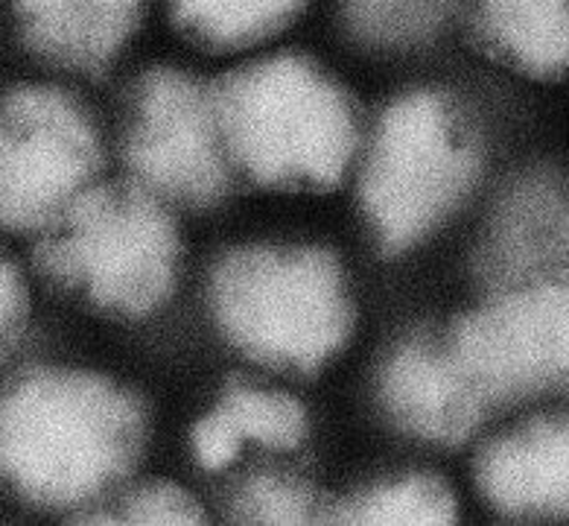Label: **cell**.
Returning a JSON list of instances; mask_svg holds the SVG:
<instances>
[{
  "mask_svg": "<svg viewBox=\"0 0 569 526\" xmlns=\"http://www.w3.org/2000/svg\"><path fill=\"white\" fill-rule=\"evenodd\" d=\"M32 264L97 314L149 319L179 284V228L170 205L138 181L100 179L36 237Z\"/></svg>",
  "mask_w": 569,
  "mask_h": 526,
  "instance_id": "obj_4",
  "label": "cell"
},
{
  "mask_svg": "<svg viewBox=\"0 0 569 526\" xmlns=\"http://www.w3.org/2000/svg\"><path fill=\"white\" fill-rule=\"evenodd\" d=\"M147 0H16L27 50L56 71L102 73L141 27Z\"/></svg>",
  "mask_w": 569,
  "mask_h": 526,
  "instance_id": "obj_12",
  "label": "cell"
},
{
  "mask_svg": "<svg viewBox=\"0 0 569 526\" xmlns=\"http://www.w3.org/2000/svg\"><path fill=\"white\" fill-rule=\"evenodd\" d=\"M325 503L305 479L287 474H258L237 488L231 500V518L237 524L298 526L325 520Z\"/></svg>",
  "mask_w": 569,
  "mask_h": 526,
  "instance_id": "obj_18",
  "label": "cell"
},
{
  "mask_svg": "<svg viewBox=\"0 0 569 526\" xmlns=\"http://www.w3.org/2000/svg\"><path fill=\"white\" fill-rule=\"evenodd\" d=\"M208 307L228 346L274 371L325 369L353 334L342 264L312 244H249L226 251L208 281Z\"/></svg>",
  "mask_w": 569,
  "mask_h": 526,
  "instance_id": "obj_3",
  "label": "cell"
},
{
  "mask_svg": "<svg viewBox=\"0 0 569 526\" xmlns=\"http://www.w3.org/2000/svg\"><path fill=\"white\" fill-rule=\"evenodd\" d=\"M476 492L508 520L569 518V409L526 418L488 439L473 465Z\"/></svg>",
  "mask_w": 569,
  "mask_h": 526,
  "instance_id": "obj_11",
  "label": "cell"
},
{
  "mask_svg": "<svg viewBox=\"0 0 569 526\" xmlns=\"http://www.w3.org/2000/svg\"><path fill=\"white\" fill-rule=\"evenodd\" d=\"M456 518L459 503L452 488L432 474L380 479L325 509L328 524L351 526H441Z\"/></svg>",
  "mask_w": 569,
  "mask_h": 526,
  "instance_id": "obj_16",
  "label": "cell"
},
{
  "mask_svg": "<svg viewBox=\"0 0 569 526\" xmlns=\"http://www.w3.org/2000/svg\"><path fill=\"white\" fill-rule=\"evenodd\" d=\"M482 176V141L459 100L406 91L359 150V208L389 255L418 249L461 211Z\"/></svg>",
  "mask_w": 569,
  "mask_h": 526,
  "instance_id": "obj_5",
  "label": "cell"
},
{
  "mask_svg": "<svg viewBox=\"0 0 569 526\" xmlns=\"http://www.w3.org/2000/svg\"><path fill=\"white\" fill-rule=\"evenodd\" d=\"M100 126L53 82L0 91V231L39 237L100 181Z\"/></svg>",
  "mask_w": 569,
  "mask_h": 526,
  "instance_id": "obj_6",
  "label": "cell"
},
{
  "mask_svg": "<svg viewBox=\"0 0 569 526\" xmlns=\"http://www.w3.org/2000/svg\"><path fill=\"white\" fill-rule=\"evenodd\" d=\"M307 0H170L172 24L208 50H251L287 30Z\"/></svg>",
  "mask_w": 569,
  "mask_h": 526,
  "instance_id": "obj_15",
  "label": "cell"
},
{
  "mask_svg": "<svg viewBox=\"0 0 569 526\" xmlns=\"http://www.w3.org/2000/svg\"><path fill=\"white\" fill-rule=\"evenodd\" d=\"M485 53L529 79L569 71V0H470Z\"/></svg>",
  "mask_w": 569,
  "mask_h": 526,
  "instance_id": "obj_14",
  "label": "cell"
},
{
  "mask_svg": "<svg viewBox=\"0 0 569 526\" xmlns=\"http://www.w3.org/2000/svg\"><path fill=\"white\" fill-rule=\"evenodd\" d=\"M147 430L141 398L114 377L32 366L0 386V479L36 509L79 518L132 477Z\"/></svg>",
  "mask_w": 569,
  "mask_h": 526,
  "instance_id": "obj_1",
  "label": "cell"
},
{
  "mask_svg": "<svg viewBox=\"0 0 569 526\" xmlns=\"http://www.w3.org/2000/svg\"><path fill=\"white\" fill-rule=\"evenodd\" d=\"M77 520L126 526H196L204 524V509L190 492L176 483H143L132 492H123L118 500L100 503L97 509L79 515Z\"/></svg>",
  "mask_w": 569,
  "mask_h": 526,
  "instance_id": "obj_19",
  "label": "cell"
},
{
  "mask_svg": "<svg viewBox=\"0 0 569 526\" xmlns=\"http://www.w3.org/2000/svg\"><path fill=\"white\" fill-rule=\"evenodd\" d=\"M447 339L491 409L569 395V276L493 290Z\"/></svg>",
  "mask_w": 569,
  "mask_h": 526,
  "instance_id": "obj_8",
  "label": "cell"
},
{
  "mask_svg": "<svg viewBox=\"0 0 569 526\" xmlns=\"http://www.w3.org/2000/svg\"><path fill=\"white\" fill-rule=\"evenodd\" d=\"M123 158L129 179L167 205H217L234 161L213 91L176 68L143 73L129 97Z\"/></svg>",
  "mask_w": 569,
  "mask_h": 526,
  "instance_id": "obj_7",
  "label": "cell"
},
{
  "mask_svg": "<svg viewBox=\"0 0 569 526\" xmlns=\"http://www.w3.org/2000/svg\"><path fill=\"white\" fill-rule=\"evenodd\" d=\"M30 322V287L16 260L0 249V366L18 351Z\"/></svg>",
  "mask_w": 569,
  "mask_h": 526,
  "instance_id": "obj_20",
  "label": "cell"
},
{
  "mask_svg": "<svg viewBox=\"0 0 569 526\" xmlns=\"http://www.w3.org/2000/svg\"><path fill=\"white\" fill-rule=\"evenodd\" d=\"M310 436L305 404L283 389L254 384L231 386L190 433V448L204 472L234 465L249 445L292 454Z\"/></svg>",
  "mask_w": 569,
  "mask_h": 526,
  "instance_id": "obj_13",
  "label": "cell"
},
{
  "mask_svg": "<svg viewBox=\"0 0 569 526\" xmlns=\"http://www.w3.org/2000/svg\"><path fill=\"white\" fill-rule=\"evenodd\" d=\"M377 398L391 425L429 445L468 441L491 409L450 339L432 337L391 348L377 375Z\"/></svg>",
  "mask_w": 569,
  "mask_h": 526,
  "instance_id": "obj_9",
  "label": "cell"
},
{
  "mask_svg": "<svg viewBox=\"0 0 569 526\" xmlns=\"http://www.w3.org/2000/svg\"><path fill=\"white\" fill-rule=\"evenodd\" d=\"M459 0H342L345 27L377 50L421 48L445 30Z\"/></svg>",
  "mask_w": 569,
  "mask_h": 526,
  "instance_id": "obj_17",
  "label": "cell"
},
{
  "mask_svg": "<svg viewBox=\"0 0 569 526\" xmlns=\"http://www.w3.org/2000/svg\"><path fill=\"white\" fill-rule=\"evenodd\" d=\"M476 269L493 290L569 276V185L561 176L526 173L499 193Z\"/></svg>",
  "mask_w": 569,
  "mask_h": 526,
  "instance_id": "obj_10",
  "label": "cell"
},
{
  "mask_svg": "<svg viewBox=\"0 0 569 526\" xmlns=\"http://www.w3.org/2000/svg\"><path fill=\"white\" fill-rule=\"evenodd\" d=\"M231 161L272 190H330L362 150L351 95L307 56L278 53L228 73L217 88Z\"/></svg>",
  "mask_w": 569,
  "mask_h": 526,
  "instance_id": "obj_2",
  "label": "cell"
}]
</instances>
